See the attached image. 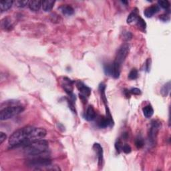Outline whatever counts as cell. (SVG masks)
I'll return each mask as SVG.
<instances>
[{
	"mask_svg": "<svg viewBox=\"0 0 171 171\" xmlns=\"http://www.w3.org/2000/svg\"><path fill=\"white\" fill-rule=\"evenodd\" d=\"M47 132L44 128L34 126H25L15 131L9 138V144L11 147L24 146L35 140H41L46 136Z\"/></svg>",
	"mask_w": 171,
	"mask_h": 171,
	"instance_id": "obj_1",
	"label": "cell"
},
{
	"mask_svg": "<svg viewBox=\"0 0 171 171\" xmlns=\"http://www.w3.org/2000/svg\"><path fill=\"white\" fill-rule=\"evenodd\" d=\"M25 154L30 158L48 157V142L41 139L24 146Z\"/></svg>",
	"mask_w": 171,
	"mask_h": 171,
	"instance_id": "obj_2",
	"label": "cell"
},
{
	"mask_svg": "<svg viewBox=\"0 0 171 171\" xmlns=\"http://www.w3.org/2000/svg\"><path fill=\"white\" fill-rule=\"evenodd\" d=\"M26 164L27 166L36 170H42L44 168L50 170V167L52 166V161L48 157L31 158L26 161Z\"/></svg>",
	"mask_w": 171,
	"mask_h": 171,
	"instance_id": "obj_3",
	"label": "cell"
},
{
	"mask_svg": "<svg viewBox=\"0 0 171 171\" xmlns=\"http://www.w3.org/2000/svg\"><path fill=\"white\" fill-rule=\"evenodd\" d=\"M24 110V108L20 105H11L5 107L0 111V120H6L18 115Z\"/></svg>",
	"mask_w": 171,
	"mask_h": 171,
	"instance_id": "obj_4",
	"label": "cell"
},
{
	"mask_svg": "<svg viewBox=\"0 0 171 171\" xmlns=\"http://www.w3.org/2000/svg\"><path fill=\"white\" fill-rule=\"evenodd\" d=\"M130 51V47L128 44H124L119 47V49L117 52L116 59L115 62H116L117 64L121 66L123 62H124L125 59L127 58V56L129 53Z\"/></svg>",
	"mask_w": 171,
	"mask_h": 171,
	"instance_id": "obj_5",
	"label": "cell"
},
{
	"mask_svg": "<svg viewBox=\"0 0 171 171\" xmlns=\"http://www.w3.org/2000/svg\"><path fill=\"white\" fill-rule=\"evenodd\" d=\"M160 128V122L157 121V120H153L151 122L150 127L149 129V132H148V137H149V140L151 143L154 144V141L156 140V136L159 129Z\"/></svg>",
	"mask_w": 171,
	"mask_h": 171,
	"instance_id": "obj_6",
	"label": "cell"
},
{
	"mask_svg": "<svg viewBox=\"0 0 171 171\" xmlns=\"http://www.w3.org/2000/svg\"><path fill=\"white\" fill-rule=\"evenodd\" d=\"M97 124L100 128H106L108 126H112L113 124V120L112 119L108 118V117L100 116L98 120Z\"/></svg>",
	"mask_w": 171,
	"mask_h": 171,
	"instance_id": "obj_7",
	"label": "cell"
},
{
	"mask_svg": "<svg viewBox=\"0 0 171 171\" xmlns=\"http://www.w3.org/2000/svg\"><path fill=\"white\" fill-rule=\"evenodd\" d=\"M73 83H74V82L72 81L70 79H69L68 78H63L62 86V87L64 88V89L65 90L66 92H67L68 94H69V96L72 94Z\"/></svg>",
	"mask_w": 171,
	"mask_h": 171,
	"instance_id": "obj_8",
	"label": "cell"
},
{
	"mask_svg": "<svg viewBox=\"0 0 171 171\" xmlns=\"http://www.w3.org/2000/svg\"><path fill=\"white\" fill-rule=\"evenodd\" d=\"M76 86L78 90L80 92L82 95L84 96L88 97L91 94V90L89 87H88L86 85H85L83 82H78L76 84Z\"/></svg>",
	"mask_w": 171,
	"mask_h": 171,
	"instance_id": "obj_9",
	"label": "cell"
},
{
	"mask_svg": "<svg viewBox=\"0 0 171 171\" xmlns=\"http://www.w3.org/2000/svg\"><path fill=\"white\" fill-rule=\"evenodd\" d=\"M93 148L94 151L96 152L97 154L98 159V165L99 166H102L103 162V150L100 144L98 143H95L93 146Z\"/></svg>",
	"mask_w": 171,
	"mask_h": 171,
	"instance_id": "obj_10",
	"label": "cell"
},
{
	"mask_svg": "<svg viewBox=\"0 0 171 171\" xmlns=\"http://www.w3.org/2000/svg\"><path fill=\"white\" fill-rule=\"evenodd\" d=\"M158 11H159L158 5H153L152 6H150V7H148L146 9L144 10V14L147 18H151L155 14H156Z\"/></svg>",
	"mask_w": 171,
	"mask_h": 171,
	"instance_id": "obj_11",
	"label": "cell"
},
{
	"mask_svg": "<svg viewBox=\"0 0 171 171\" xmlns=\"http://www.w3.org/2000/svg\"><path fill=\"white\" fill-rule=\"evenodd\" d=\"M96 111H95L93 106H88L85 114V118L88 121H92V120L96 118Z\"/></svg>",
	"mask_w": 171,
	"mask_h": 171,
	"instance_id": "obj_12",
	"label": "cell"
},
{
	"mask_svg": "<svg viewBox=\"0 0 171 171\" xmlns=\"http://www.w3.org/2000/svg\"><path fill=\"white\" fill-rule=\"evenodd\" d=\"M42 2L39 1V0H33V1L29 2L28 6H29V8L31 11H39L40 8L42 7Z\"/></svg>",
	"mask_w": 171,
	"mask_h": 171,
	"instance_id": "obj_13",
	"label": "cell"
},
{
	"mask_svg": "<svg viewBox=\"0 0 171 171\" xmlns=\"http://www.w3.org/2000/svg\"><path fill=\"white\" fill-rule=\"evenodd\" d=\"M54 4H55L54 1H52V0H46V1L42 2V7L44 11L47 12L52 10Z\"/></svg>",
	"mask_w": 171,
	"mask_h": 171,
	"instance_id": "obj_14",
	"label": "cell"
},
{
	"mask_svg": "<svg viewBox=\"0 0 171 171\" xmlns=\"http://www.w3.org/2000/svg\"><path fill=\"white\" fill-rule=\"evenodd\" d=\"M13 1L11 0H8V1H1L0 2V9L1 11H8V9L11 8L12 5L14 4Z\"/></svg>",
	"mask_w": 171,
	"mask_h": 171,
	"instance_id": "obj_15",
	"label": "cell"
},
{
	"mask_svg": "<svg viewBox=\"0 0 171 171\" xmlns=\"http://www.w3.org/2000/svg\"><path fill=\"white\" fill-rule=\"evenodd\" d=\"M60 9L61 10L63 14H64L66 15H71L74 14V9L72 7V6L69 5H62L60 8Z\"/></svg>",
	"mask_w": 171,
	"mask_h": 171,
	"instance_id": "obj_16",
	"label": "cell"
},
{
	"mask_svg": "<svg viewBox=\"0 0 171 171\" xmlns=\"http://www.w3.org/2000/svg\"><path fill=\"white\" fill-rule=\"evenodd\" d=\"M142 111H143L144 115L147 118H150L154 114V109L150 105H147L144 107Z\"/></svg>",
	"mask_w": 171,
	"mask_h": 171,
	"instance_id": "obj_17",
	"label": "cell"
},
{
	"mask_svg": "<svg viewBox=\"0 0 171 171\" xmlns=\"http://www.w3.org/2000/svg\"><path fill=\"white\" fill-rule=\"evenodd\" d=\"M1 26L3 29L5 30H10L12 27L11 21L8 18H5L1 22Z\"/></svg>",
	"mask_w": 171,
	"mask_h": 171,
	"instance_id": "obj_18",
	"label": "cell"
},
{
	"mask_svg": "<svg viewBox=\"0 0 171 171\" xmlns=\"http://www.w3.org/2000/svg\"><path fill=\"white\" fill-rule=\"evenodd\" d=\"M138 18V15L136 11H132V13L130 14L128 17L127 18V23L128 24H132L133 22L137 21Z\"/></svg>",
	"mask_w": 171,
	"mask_h": 171,
	"instance_id": "obj_19",
	"label": "cell"
},
{
	"mask_svg": "<svg viewBox=\"0 0 171 171\" xmlns=\"http://www.w3.org/2000/svg\"><path fill=\"white\" fill-rule=\"evenodd\" d=\"M137 24L138 27L141 28L142 30H145L146 27H147V24H146V22L144 20L140 17H138V20L137 21Z\"/></svg>",
	"mask_w": 171,
	"mask_h": 171,
	"instance_id": "obj_20",
	"label": "cell"
},
{
	"mask_svg": "<svg viewBox=\"0 0 171 171\" xmlns=\"http://www.w3.org/2000/svg\"><path fill=\"white\" fill-rule=\"evenodd\" d=\"M158 4L159 6L164 9H168L170 7V2L168 0H160L158 2Z\"/></svg>",
	"mask_w": 171,
	"mask_h": 171,
	"instance_id": "obj_21",
	"label": "cell"
},
{
	"mask_svg": "<svg viewBox=\"0 0 171 171\" xmlns=\"http://www.w3.org/2000/svg\"><path fill=\"white\" fill-rule=\"evenodd\" d=\"M138 71L136 69H132L131 71V72L129 73L128 74V78L130 80H135L138 78Z\"/></svg>",
	"mask_w": 171,
	"mask_h": 171,
	"instance_id": "obj_22",
	"label": "cell"
},
{
	"mask_svg": "<svg viewBox=\"0 0 171 171\" xmlns=\"http://www.w3.org/2000/svg\"><path fill=\"white\" fill-rule=\"evenodd\" d=\"M30 1H21V0H18V1L15 2V6H17L18 8H24L26 5H28L29 4Z\"/></svg>",
	"mask_w": 171,
	"mask_h": 171,
	"instance_id": "obj_23",
	"label": "cell"
},
{
	"mask_svg": "<svg viewBox=\"0 0 171 171\" xmlns=\"http://www.w3.org/2000/svg\"><path fill=\"white\" fill-rule=\"evenodd\" d=\"M135 144L136 146H137V147L138 148H140L144 146V140L143 139L140 137H138L137 139H136V141H135Z\"/></svg>",
	"mask_w": 171,
	"mask_h": 171,
	"instance_id": "obj_24",
	"label": "cell"
},
{
	"mask_svg": "<svg viewBox=\"0 0 171 171\" xmlns=\"http://www.w3.org/2000/svg\"><path fill=\"white\" fill-rule=\"evenodd\" d=\"M170 82H169V83L164 86V87H163V90H162V92H163L164 96H166L167 93H169L170 92Z\"/></svg>",
	"mask_w": 171,
	"mask_h": 171,
	"instance_id": "obj_25",
	"label": "cell"
},
{
	"mask_svg": "<svg viewBox=\"0 0 171 171\" xmlns=\"http://www.w3.org/2000/svg\"><path fill=\"white\" fill-rule=\"evenodd\" d=\"M122 150L124 152V153H125L126 154H128V153H130L131 152L132 148L131 147V146L127 144H125L123 145Z\"/></svg>",
	"mask_w": 171,
	"mask_h": 171,
	"instance_id": "obj_26",
	"label": "cell"
},
{
	"mask_svg": "<svg viewBox=\"0 0 171 171\" xmlns=\"http://www.w3.org/2000/svg\"><path fill=\"white\" fill-rule=\"evenodd\" d=\"M122 147H123V144L122 143V142L121 140H118V141H117L116 142V144H115V148H116V150L118 152V153H120V151H121L122 150Z\"/></svg>",
	"mask_w": 171,
	"mask_h": 171,
	"instance_id": "obj_27",
	"label": "cell"
},
{
	"mask_svg": "<svg viewBox=\"0 0 171 171\" xmlns=\"http://www.w3.org/2000/svg\"><path fill=\"white\" fill-rule=\"evenodd\" d=\"M130 92L134 95H139L141 94V91L140 89H138V88H132V89L130 90Z\"/></svg>",
	"mask_w": 171,
	"mask_h": 171,
	"instance_id": "obj_28",
	"label": "cell"
},
{
	"mask_svg": "<svg viewBox=\"0 0 171 171\" xmlns=\"http://www.w3.org/2000/svg\"><path fill=\"white\" fill-rule=\"evenodd\" d=\"M6 138H7V136H6L5 133L1 132V133H0V144H2L6 139Z\"/></svg>",
	"mask_w": 171,
	"mask_h": 171,
	"instance_id": "obj_29",
	"label": "cell"
},
{
	"mask_svg": "<svg viewBox=\"0 0 171 171\" xmlns=\"http://www.w3.org/2000/svg\"><path fill=\"white\" fill-rule=\"evenodd\" d=\"M124 39L125 40H126V41H128V40H131V39L132 38V36L131 33H130V32H126V34L124 35Z\"/></svg>",
	"mask_w": 171,
	"mask_h": 171,
	"instance_id": "obj_30",
	"label": "cell"
},
{
	"mask_svg": "<svg viewBox=\"0 0 171 171\" xmlns=\"http://www.w3.org/2000/svg\"><path fill=\"white\" fill-rule=\"evenodd\" d=\"M160 19L161 20H163L164 21H166V20H169V17L166 15V14H163L160 16Z\"/></svg>",
	"mask_w": 171,
	"mask_h": 171,
	"instance_id": "obj_31",
	"label": "cell"
},
{
	"mask_svg": "<svg viewBox=\"0 0 171 171\" xmlns=\"http://www.w3.org/2000/svg\"><path fill=\"white\" fill-rule=\"evenodd\" d=\"M122 3H124V4H128V2H126V1H123L122 2Z\"/></svg>",
	"mask_w": 171,
	"mask_h": 171,
	"instance_id": "obj_32",
	"label": "cell"
}]
</instances>
